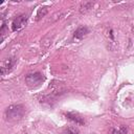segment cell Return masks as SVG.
I'll list each match as a JSON object with an SVG mask.
<instances>
[{"label":"cell","mask_w":134,"mask_h":134,"mask_svg":"<svg viewBox=\"0 0 134 134\" xmlns=\"http://www.w3.org/2000/svg\"><path fill=\"white\" fill-rule=\"evenodd\" d=\"M26 23H27V16L26 15H19L12 22V30L13 31H19L26 25Z\"/></svg>","instance_id":"obj_3"},{"label":"cell","mask_w":134,"mask_h":134,"mask_svg":"<svg viewBox=\"0 0 134 134\" xmlns=\"http://www.w3.org/2000/svg\"><path fill=\"white\" fill-rule=\"evenodd\" d=\"M0 32H1V40H3L5 38V34H6V25H5V22L4 21L2 22V26H1Z\"/></svg>","instance_id":"obj_10"},{"label":"cell","mask_w":134,"mask_h":134,"mask_svg":"<svg viewBox=\"0 0 134 134\" xmlns=\"http://www.w3.org/2000/svg\"><path fill=\"white\" fill-rule=\"evenodd\" d=\"M5 118L7 121H18L25 114V107L23 105H10L5 110Z\"/></svg>","instance_id":"obj_1"},{"label":"cell","mask_w":134,"mask_h":134,"mask_svg":"<svg viewBox=\"0 0 134 134\" xmlns=\"http://www.w3.org/2000/svg\"><path fill=\"white\" fill-rule=\"evenodd\" d=\"M65 116H66L68 119H70V120H72L73 122H75L76 125H81V126L85 125L84 118H83L79 113H75V112H67V113H65Z\"/></svg>","instance_id":"obj_6"},{"label":"cell","mask_w":134,"mask_h":134,"mask_svg":"<svg viewBox=\"0 0 134 134\" xmlns=\"http://www.w3.org/2000/svg\"><path fill=\"white\" fill-rule=\"evenodd\" d=\"M127 132H128V127L125 125H121V126L112 128L109 134H127Z\"/></svg>","instance_id":"obj_7"},{"label":"cell","mask_w":134,"mask_h":134,"mask_svg":"<svg viewBox=\"0 0 134 134\" xmlns=\"http://www.w3.org/2000/svg\"><path fill=\"white\" fill-rule=\"evenodd\" d=\"M15 63H16V60L14 58H7V59H5L2 62V65H1V74L2 75H5L7 72H9L12 70V68L14 67Z\"/></svg>","instance_id":"obj_4"},{"label":"cell","mask_w":134,"mask_h":134,"mask_svg":"<svg viewBox=\"0 0 134 134\" xmlns=\"http://www.w3.org/2000/svg\"><path fill=\"white\" fill-rule=\"evenodd\" d=\"M89 31L90 30H89V28L86 25H81L73 32V39H75V40H82L84 37H86L89 34Z\"/></svg>","instance_id":"obj_5"},{"label":"cell","mask_w":134,"mask_h":134,"mask_svg":"<svg viewBox=\"0 0 134 134\" xmlns=\"http://www.w3.org/2000/svg\"><path fill=\"white\" fill-rule=\"evenodd\" d=\"M63 134H80V131L75 127H67L63 131Z\"/></svg>","instance_id":"obj_8"},{"label":"cell","mask_w":134,"mask_h":134,"mask_svg":"<svg viewBox=\"0 0 134 134\" xmlns=\"http://www.w3.org/2000/svg\"><path fill=\"white\" fill-rule=\"evenodd\" d=\"M45 76L43 73L36 71V72H30L25 76V83L29 88H37L41 86L42 83H44Z\"/></svg>","instance_id":"obj_2"},{"label":"cell","mask_w":134,"mask_h":134,"mask_svg":"<svg viewBox=\"0 0 134 134\" xmlns=\"http://www.w3.org/2000/svg\"><path fill=\"white\" fill-rule=\"evenodd\" d=\"M47 14V7H43L42 9H39V12H38V14H37V20H40L41 18H43L45 15Z\"/></svg>","instance_id":"obj_9"}]
</instances>
